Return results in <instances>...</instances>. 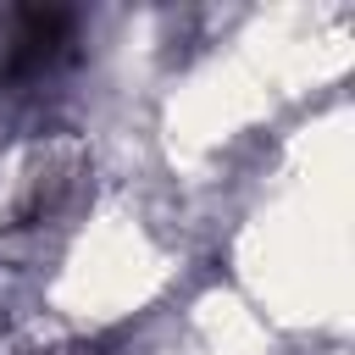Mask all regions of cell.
<instances>
[{
    "label": "cell",
    "instance_id": "6da1fadb",
    "mask_svg": "<svg viewBox=\"0 0 355 355\" xmlns=\"http://www.w3.org/2000/svg\"><path fill=\"white\" fill-rule=\"evenodd\" d=\"M72 33H78V17L61 11V6H28V11H17L11 39L0 50V78L6 83L44 78L50 67H61L72 55Z\"/></svg>",
    "mask_w": 355,
    "mask_h": 355
}]
</instances>
